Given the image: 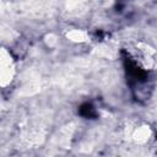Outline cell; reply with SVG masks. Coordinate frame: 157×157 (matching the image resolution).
I'll return each instance as SVG.
<instances>
[{
    "label": "cell",
    "instance_id": "cell-1",
    "mask_svg": "<svg viewBox=\"0 0 157 157\" xmlns=\"http://www.w3.org/2000/svg\"><path fill=\"white\" fill-rule=\"evenodd\" d=\"M15 76V63L11 54L0 49V86H7Z\"/></svg>",
    "mask_w": 157,
    "mask_h": 157
},
{
    "label": "cell",
    "instance_id": "cell-2",
    "mask_svg": "<svg viewBox=\"0 0 157 157\" xmlns=\"http://www.w3.org/2000/svg\"><path fill=\"white\" fill-rule=\"evenodd\" d=\"M136 60L145 70H152L156 65V50L153 47L146 43H139L136 45Z\"/></svg>",
    "mask_w": 157,
    "mask_h": 157
},
{
    "label": "cell",
    "instance_id": "cell-3",
    "mask_svg": "<svg viewBox=\"0 0 157 157\" xmlns=\"http://www.w3.org/2000/svg\"><path fill=\"white\" fill-rule=\"evenodd\" d=\"M153 136V131L148 124H137L130 132V139L136 145H145L147 144Z\"/></svg>",
    "mask_w": 157,
    "mask_h": 157
},
{
    "label": "cell",
    "instance_id": "cell-4",
    "mask_svg": "<svg viewBox=\"0 0 157 157\" xmlns=\"http://www.w3.org/2000/svg\"><path fill=\"white\" fill-rule=\"evenodd\" d=\"M65 37L67 40L75 43V44H82L90 40V34L87 31L81 28H72L65 33Z\"/></svg>",
    "mask_w": 157,
    "mask_h": 157
},
{
    "label": "cell",
    "instance_id": "cell-5",
    "mask_svg": "<svg viewBox=\"0 0 157 157\" xmlns=\"http://www.w3.org/2000/svg\"><path fill=\"white\" fill-rule=\"evenodd\" d=\"M44 42L47 43V45L49 48H53V47H55L58 44V37L55 34H53V33H48L44 37Z\"/></svg>",
    "mask_w": 157,
    "mask_h": 157
}]
</instances>
